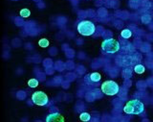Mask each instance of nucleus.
<instances>
[{
    "label": "nucleus",
    "mask_w": 153,
    "mask_h": 122,
    "mask_svg": "<svg viewBox=\"0 0 153 122\" xmlns=\"http://www.w3.org/2000/svg\"><path fill=\"white\" fill-rule=\"evenodd\" d=\"M144 109H145V106L141 101H139L137 99H133L128 101L127 103L125 104V106L124 108V111L128 115H137L142 114L144 111Z\"/></svg>",
    "instance_id": "obj_1"
},
{
    "label": "nucleus",
    "mask_w": 153,
    "mask_h": 122,
    "mask_svg": "<svg viewBox=\"0 0 153 122\" xmlns=\"http://www.w3.org/2000/svg\"><path fill=\"white\" fill-rule=\"evenodd\" d=\"M95 24L89 20H82L78 24V32L85 37L92 36L95 33Z\"/></svg>",
    "instance_id": "obj_2"
},
{
    "label": "nucleus",
    "mask_w": 153,
    "mask_h": 122,
    "mask_svg": "<svg viewBox=\"0 0 153 122\" xmlns=\"http://www.w3.org/2000/svg\"><path fill=\"white\" fill-rule=\"evenodd\" d=\"M102 49L106 53L113 54V53H116V52L119 51L120 43H119V41L114 40V39H108V40L102 41Z\"/></svg>",
    "instance_id": "obj_3"
},
{
    "label": "nucleus",
    "mask_w": 153,
    "mask_h": 122,
    "mask_svg": "<svg viewBox=\"0 0 153 122\" xmlns=\"http://www.w3.org/2000/svg\"><path fill=\"white\" fill-rule=\"evenodd\" d=\"M102 91L106 95L113 96L119 92V85L114 81H105L102 84Z\"/></svg>",
    "instance_id": "obj_4"
},
{
    "label": "nucleus",
    "mask_w": 153,
    "mask_h": 122,
    "mask_svg": "<svg viewBox=\"0 0 153 122\" xmlns=\"http://www.w3.org/2000/svg\"><path fill=\"white\" fill-rule=\"evenodd\" d=\"M32 101L37 106H45L48 104V96L43 91H36L32 95Z\"/></svg>",
    "instance_id": "obj_5"
},
{
    "label": "nucleus",
    "mask_w": 153,
    "mask_h": 122,
    "mask_svg": "<svg viewBox=\"0 0 153 122\" xmlns=\"http://www.w3.org/2000/svg\"><path fill=\"white\" fill-rule=\"evenodd\" d=\"M65 118L62 116L60 114L56 112V114H51L46 117V121L47 122H60L64 121Z\"/></svg>",
    "instance_id": "obj_6"
},
{
    "label": "nucleus",
    "mask_w": 153,
    "mask_h": 122,
    "mask_svg": "<svg viewBox=\"0 0 153 122\" xmlns=\"http://www.w3.org/2000/svg\"><path fill=\"white\" fill-rule=\"evenodd\" d=\"M89 77H90V80H91L92 82H95V83L100 82V80L102 79L101 74L98 73V72H93V73H91L89 75Z\"/></svg>",
    "instance_id": "obj_7"
},
{
    "label": "nucleus",
    "mask_w": 153,
    "mask_h": 122,
    "mask_svg": "<svg viewBox=\"0 0 153 122\" xmlns=\"http://www.w3.org/2000/svg\"><path fill=\"white\" fill-rule=\"evenodd\" d=\"M121 35H122V37H124V39H129V37L132 36V33L129 29H124L122 31V34H121Z\"/></svg>",
    "instance_id": "obj_8"
},
{
    "label": "nucleus",
    "mask_w": 153,
    "mask_h": 122,
    "mask_svg": "<svg viewBox=\"0 0 153 122\" xmlns=\"http://www.w3.org/2000/svg\"><path fill=\"white\" fill-rule=\"evenodd\" d=\"M38 45L40 47H42V48H46V47L49 46V41L46 40V39H41L38 41Z\"/></svg>",
    "instance_id": "obj_9"
},
{
    "label": "nucleus",
    "mask_w": 153,
    "mask_h": 122,
    "mask_svg": "<svg viewBox=\"0 0 153 122\" xmlns=\"http://www.w3.org/2000/svg\"><path fill=\"white\" fill-rule=\"evenodd\" d=\"M90 118H91V116H90V115L88 112H82L80 115V119L81 121H89Z\"/></svg>",
    "instance_id": "obj_10"
},
{
    "label": "nucleus",
    "mask_w": 153,
    "mask_h": 122,
    "mask_svg": "<svg viewBox=\"0 0 153 122\" xmlns=\"http://www.w3.org/2000/svg\"><path fill=\"white\" fill-rule=\"evenodd\" d=\"M134 70L136 73L138 74H143L145 72V67L142 65V64H138V65H136L134 68Z\"/></svg>",
    "instance_id": "obj_11"
},
{
    "label": "nucleus",
    "mask_w": 153,
    "mask_h": 122,
    "mask_svg": "<svg viewBox=\"0 0 153 122\" xmlns=\"http://www.w3.org/2000/svg\"><path fill=\"white\" fill-rule=\"evenodd\" d=\"M28 86L30 88H37L38 86V81L37 79H31V80L28 81Z\"/></svg>",
    "instance_id": "obj_12"
},
{
    "label": "nucleus",
    "mask_w": 153,
    "mask_h": 122,
    "mask_svg": "<svg viewBox=\"0 0 153 122\" xmlns=\"http://www.w3.org/2000/svg\"><path fill=\"white\" fill-rule=\"evenodd\" d=\"M19 14H20V15L23 16V17H28V16H30V15H31V12H30L29 9H22Z\"/></svg>",
    "instance_id": "obj_13"
}]
</instances>
